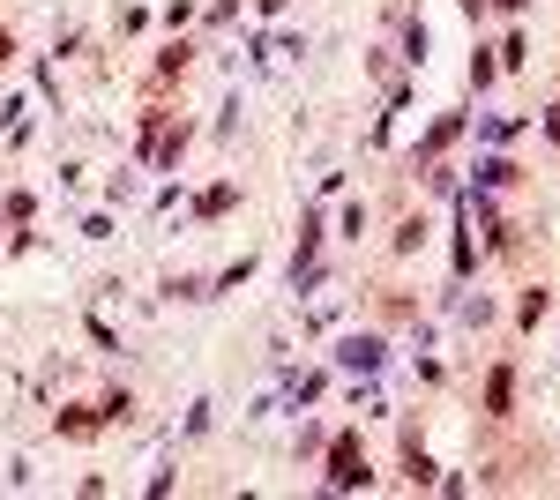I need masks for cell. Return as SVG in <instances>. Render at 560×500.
<instances>
[{"instance_id": "1", "label": "cell", "mask_w": 560, "mask_h": 500, "mask_svg": "<svg viewBox=\"0 0 560 500\" xmlns=\"http://www.w3.org/2000/svg\"><path fill=\"white\" fill-rule=\"evenodd\" d=\"M329 486H337V493L366 486V455H359V441H351V433H344L337 448H329Z\"/></svg>"}, {"instance_id": "2", "label": "cell", "mask_w": 560, "mask_h": 500, "mask_svg": "<svg viewBox=\"0 0 560 500\" xmlns=\"http://www.w3.org/2000/svg\"><path fill=\"white\" fill-rule=\"evenodd\" d=\"M337 366L373 373V366H381V337H344V344H337Z\"/></svg>"}, {"instance_id": "3", "label": "cell", "mask_w": 560, "mask_h": 500, "mask_svg": "<svg viewBox=\"0 0 560 500\" xmlns=\"http://www.w3.org/2000/svg\"><path fill=\"white\" fill-rule=\"evenodd\" d=\"M508 396H515V373L501 366V373L486 381V411H493V419H508Z\"/></svg>"}, {"instance_id": "4", "label": "cell", "mask_w": 560, "mask_h": 500, "mask_svg": "<svg viewBox=\"0 0 560 500\" xmlns=\"http://www.w3.org/2000/svg\"><path fill=\"white\" fill-rule=\"evenodd\" d=\"M456 128H464V120H456V112H448V120H433V135L419 142V164H426V157H441V150H448V135H456Z\"/></svg>"}, {"instance_id": "5", "label": "cell", "mask_w": 560, "mask_h": 500, "mask_svg": "<svg viewBox=\"0 0 560 500\" xmlns=\"http://www.w3.org/2000/svg\"><path fill=\"white\" fill-rule=\"evenodd\" d=\"M508 179H515L508 157H486V164H479V187H486V195H493V187H508Z\"/></svg>"}, {"instance_id": "6", "label": "cell", "mask_w": 560, "mask_h": 500, "mask_svg": "<svg viewBox=\"0 0 560 500\" xmlns=\"http://www.w3.org/2000/svg\"><path fill=\"white\" fill-rule=\"evenodd\" d=\"M224 210H232V179H224V187H210V195H202V217H224Z\"/></svg>"}, {"instance_id": "7", "label": "cell", "mask_w": 560, "mask_h": 500, "mask_svg": "<svg viewBox=\"0 0 560 500\" xmlns=\"http://www.w3.org/2000/svg\"><path fill=\"white\" fill-rule=\"evenodd\" d=\"M8 53H15V38H8V30H0V60H8Z\"/></svg>"}, {"instance_id": "8", "label": "cell", "mask_w": 560, "mask_h": 500, "mask_svg": "<svg viewBox=\"0 0 560 500\" xmlns=\"http://www.w3.org/2000/svg\"><path fill=\"white\" fill-rule=\"evenodd\" d=\"M501 8H523V0H501Z\"/></svg>"}]
</instances>
